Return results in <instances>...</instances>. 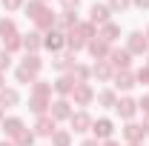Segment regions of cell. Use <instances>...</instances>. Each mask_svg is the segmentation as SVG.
Returning a JSON list of instances; mask_svg holds the SVG:
<instances>
[{"instance_id": "1", "label": "cell", "mask_w": 149, "mask_h": 146, "mask_svg": "<svg viewBox=\"0 0 149 146\" xmlns=\"http://www.w3.org/2000/svg\"><path fill=\"white\" fill-rule=\"evenodd\" d=\"M32 132H35L37 138H52V135L57 132V120L52 117V115H37Z\"/></svg>"}, {"instance_id": "2", "label": "cell", "mask_w": 149, "mask_h": 146, "mask_svg": "<svg viewBox=\"0 0 149 146\" xmlns=\"http://www.w3.org/2000/svg\"><path fill=\"white\" fill-rule=\"evenodd\" d=\"M43 49H49L52 55L63 52V49H66V35H63L60 29H49V32L43 35Z\"/></svg>"}, {"instance_id": "3", "label": "cell", "mask_w": 149, "mask_h": 146, "mask_svg": "<svg viewBox=\"0 0 149 146\" xmlns=\"http://www.w3.org/2000/svg\"><path fill=\"white\" fill-rule=\"evenodd\" d=\"M126 52L129 55H149V40L143 32H129L126 37Z\"/></svg>"}, {"instance_id": "4", "label": "cell", "mask_w": 149, "mask_h": 146, "mask_svg": "<svg viewBox=\"0 0 149 146\" xmlns=\"http://www.w3.org/2000/svg\"><path fill=\"white\" fill-rule=\"evenodd\" d=\"M95 95H97V92L92 89V83H77L69 97L74 100V106H89V103L95 100Z\"/></svg>"}, {"instance_id": "5", "label": "cell", "mask_w": 149, "mask_h": 146, "mask_svg": "<svg viewBox=\"0 0 149 146\" xmlns=\"http://www.w3.org/2000/svg\"><path fill=\"white\" fill-rule=\"evenodd\" d=\"M120 135H123V140H126V143H143V138H146V129H143V123L126 120V126L120 129Z\"/></svg>"}, {"instance_id": "6", "label": "cell", "mask_w": 149, "mask_h": 146, "mask_svg": "<svg viewBox=\"0 0 149 146\" xmlns=\"http://www.w3.org/2000/svg\"><path fill=\"white\" fill-rule=\"evenodd\" d=\"M49 115H52L55 120H69V117L74 115V112H72V103H69V97H57V100H52Z\"/></svg>"}, {"instance_id": "7", "label": "cell", "mask_w": 149, "mask_h": 146, "mask_svg": "<svg viewBox=\"0 0 149 146\" xmlns=\"http://www.w3.org/2000/svg\"><path fill=\"white\" fill-rule=\"evenodd\" d=\"M69 123H72V132H77V135H83V132H92V115L86 109H80V112H74L72 117H69Z\"/></svg>"}, {"instance_id": "8", "label": "cell", "mask_w": 149, "mask_h": 146, "mask_svg": "<svg viewBox=\"0 0 149 146\" xmlns=\"http://www.w3.org/2000/svg\"><path fill=\"white\" fill-rule=\"evenodd\" d=\"M135 83H138L135 80V72H129V69H118V72L112 74V86L120 89V92H129Z\"/></svg>"}, {"instance_id": "9", "label": "cell", "mask_w": 149, "mask_h": 146, "mask_svg": "<svg viewBox=\"0 0 149 146\" xmlns=\"http://www.w3.org/2000/svg\"><path fill=\"white\" fill-rule=\"evenodd\" d=\"M106 63H109L115 72H118V69H129L132 55L126 52V49H109V57H106Z\"/></svg>"}, {"instance_id": "10", "label": "cell", "mask_w": 149, "mask_h": 146, "mask_svg": "<svg viewBox=\"0 0 149 146\" xmlns=\"http://www.w3.org/2000/svg\"><path fill=\"white\" fill-rule=\"evenodd\" d=\"M109 15H112V9L106 3H92V9H89V23H92V26H106V23H109Z\"/></svg>"}, {"instance_id": "11", "label": "cell", "mask_w": 149, "mask_h": 146, "mask_svg": "<svg viewBox=\"0 0 149 146\" xmlns=\"http://www.w3.org/2000/svg\"><path fill=\"white\" fill-rule=\"evenodd\" d=\"M92 135H95V140H109L112 135H115V123H112L109 117H97L92 123Z\"/></svg>"}, {"instance_id": "12", "label": "cell", "mask_w": 149, "mask_h": 146, "mask_svg": "<svg viewBox=\"0 0 149 146\" xmlns=\"http://www.w3.org/2000/svg\"><path fill=\"white\" fill-rule=\"evenodd\" d=\"M74 63H77V60H74L72 52H57V55L52 57V69H55V72H60V74H69Z\"/></svg>"}, {"instance_id": "13", "label": "cell", "mask_w": 149, "mask_h": 146, "mask_svg": "<svg viewBox=\"0 0 149 146\" xmlns=\"http://www.w3.org/2000/svg\"><path fill=\"white\" fill-rule=\"evenodd\" d=\"M115 112H118L123 120H132V117L138 115V100H135V97H118V103H115Z\"/></svg>"}, {"instance_id": "14", "label": "cell", "mask_w": 149, "mask_h": 146, "mask_svg": "<svg viewBox=\"0 0 149 146\" xmlns=\"http://www.w3.org/2000/svg\"><path fill=\"white\" fill-rule=\"evenodd\" d=\"M74 86H77V80H74L72 74H60V77H57L55 83H52V89L57 92V97H69Z\"/></svg>"}, {"instance_id": "15", "label": "cell", "mask_w": 149, "mask_h": 146, "mask_svg": "<svg viewBox=\"0 0 149 146\" xmlns=\"http://www.w3.org/2000/svg\"><path fill=\"white\" fill-rule=\"evenodd\" d=\"M109 49H112V46H109V43H103L100 37H95V40L86 43V52H89L95 60H106V57H109Z\"/></svg>"}, {"instance_id": "16", "label": "cell", "mask_w": 149, "mask_h": 146, "mask_svg": "<svg viewBox=\"0 0 149 146\" xmlns=\"http://www.w3.org/2000/svg\"><path fill=\"white\" fill-rule=\"evenodd\" d=\"M77 23H80V20H77V12H60V15H57L55 29H60L63 35H69V32H72Z\"/></svg>"}, {"instance_id": "17", "label": "cell", "mask_w": 149, "mask_h": 146, "mask_svg": "<svg viewBox=\"0 0 149 146\" xmlns=\"http://www.w3.org/2000/svg\"><path fill=\"white\" fill-rule=\"evenodd\" d=\"M40 49H43V35H40V32L23 35V52H26V55H37Z\"/></svg>"}, {"instance_id": "18", "label": "cell", "mask_w": 149, "mask_h": 146, "mask_svg": "<svg viewBox=\"0 0 149 146\" xmlns=\"http://www.w3.org/2000/svg\"><path fill=\"white\" fill-rule=\"evenodd\" d=\"M49 106H52V97H46V95H29V109L35 115H49Z\"/></svg>"}, {"instance_id": "19", "label": "cell", "mask_w": 149, "mask_h": 146, "mask_svg": "<svg viewBox=\"0 0 149 146\" xmlns=\"http://www.w3.org/2000/svg\"><path fill=\"white\" fill-rule=\"evenodd\" d=\"M55 23H57V15L52 12V9H46V12H43V15L35 20V32H40V35H43V32L55 29Z\"/></svg>"}, {"instance_id": "20", "label": "cell", "mask_w": 149, "mask_h": 146, "mask_svg": "<svg viewBox=\"0 0 149 146\" xmlns=\"http://www.w3.org/2000/svg\"><path fill=\"white\" fill-rule=\"evenodd\" d=\"M112 74H115V69H112L106 60H97V63L92 66V77H95V80H100V83H109Z\"/></svg>"}, {"instance_id": "21", "label": "cell", "mask_w": 149, "mask_h": 146, "mask_svg": "<svg viewBox=\"0 0 149 146\" xmlns=\"http://www.w3.org/2000/svg\"><path fill=\"white\" fill-rule=\"evenodd\" d=\"M97 37H100V40H103V43H115V40H118V37H120V26H118V23H106V26H100V29H97Z\"/></svg>"}, {"instance_id": "22", "label": "cell", "mask_w": 149, "mask_h": 146, "mask_svg": "<svg viewBox=\"0 0 149 146\" xmlns=\"http://www.w3.org/2000/svg\"><path fill=\"white\" fill-rule=\"evenodd\" d=\"M72 32H74V35H77V37H83V40L89 43V40H95V37H97V26H92L89 20H80V23L74 26Z\"/></svg>"}, {"instance_id": "23", "label": "cell", "mask_w": 149, "mask_h": 146, "mask_svg": "<svg viewBox=\"0 0 149 146\" xmlns=\"http://www.w3.org/2000/svg\"><path fill=\"white\" fill-rule=\"evenodd\" d=\"M0 126H3V132H6L9 138H15V135H20V132L26 129V123H23V117H15V115H12V117H6Z\"/></svg>"}, {"instance_id": "24", "label": "cell", "mask_w": 149, "mask_h": 146, "mask_svg": "<svg viewBox=\"0 0 149 146\" xmlns=\"http://www.w3.org/2000/svg\"><path fill=\"white\" fill-rule=\"evenodd\" d=\"M20 66H23L26 72H32V74H40V72H43V60H40V55H23Z\"/></svg>"}, {"instance_id": "25", "label": "cell", "mask_w": 149, "mask_h": 146, "mask_svg": "<svg viewBox=\"0 0 149 146\" xmlns=\"http://www.w3.org/2000/svg\"><path fill=\"white\" fill-rule=\"evenodd\" d=\"M23 9H26V17H29V20H32V23H35V20L40 17V15H43V12H46L49 6H46L43 0H29V3H26Z\"/></svg>"}, {"instance_id": "26", "label": "cell", "mask_w": 149, "mask_h": 146, "mask_svg": "<svg viewBox=\"0 0 149 146\" xmlns=\"http://www.w3.org/2000/svg\"><path fill=\"white\" fill-rule=\"evenodd\" d=\"M17 103H20L17 89H0V106H3V109H12V106H17Z\"/></svg>"}, {"instance_id": "27", "label": "cell", "mask_w": 149, "mask_h": 146, "mask_svg": "<svg viewBox=\"0 0 149 146\" xmlns=\"http://www.w3.org/2000/svg\"><path fill=\"white\" fill-rule=\"evenodd\" d=\"M95 100L103 106V109H115V103H118V95H115V89H103L95 95Z\"/></svg>"}, {"instance_id": "28", "label": "cell", "mask_w": 149, "mask_h": 146, "mask_svg": "<svg viewBox=\"0 0 149 146\" xmlns=\"http://www.w3.org/2000/svg\"><path fill=\"white\" fill-rule=\"evenodd\" d=\"M69 74H72L77 83H89V77H92V66H86V63H74Z\"/></svg>"}, {"instance_id": "29", "label": "cell", "mask_w": 149, "mask_h": 146, "mask_svg": "<svg viewBox=\"0 0 149 146\" xmlns=\"http://www.w3.org/2000/svg\"><path fill=\"white\" fill-rule=\"evenodd\" d=\"M15 35H20L17 32V23L12 17H0V37L6 40V37H15Z\"/></svg>"}, {"instance_id": "30", "label": "cell", "mask_w": 149, "mask_h": 146, "mask_svg": "<svg viewBox=\"0 0 149 146\" xmlns=\"http://www.w3.org/2000/svg\"><path fill=\"white\" fill-rule=\"evenodd\" d=\"M35 140H37V135L32 132V129H23L20 135L12 138V143H15V146H35Z\"/></svg>"}, {"instance_id": "31", "label": "cell", "mask_w": 149, "mask_h": 146, "mask_svg": "<svg viewBox=\"0 0 149 146\" xmlns=\"http://www.w3.org/2000/svg\"><path fill=\"white\" fill-rule=\"evenodd\" d=\"M66 49H69V52H80V49H86V40H83V37H77L74 35V32H69V35H66Z\"/></svg>"}, {"instance_id": "32", "label": "cell", "mask_w": 149, "mask_h": 146, "mask_svg": "<svg viewBox=\"0 0 149 146\" xmlns=\"http://www.w3.org/2000/svg\"><path fill=\"white\" fill-rule=\"evenodd\" d=\"M52 146H72V132L69 129H57L52 135Z\"/></svg>"}, {"instance_id": "33", "label": "cell", "mask_w": 149, "mask_h": 146, "mask_svg": "<svg viewBox=\"0 0 149 146\" xmlns=\"http://www.w3.org/2000/svg\"><path fill=\"white\" fill-rule=\"evenodd\" d=\"M3 49H6L9 55H15V52H20V49H23V35L6 37V40H3Z\"/></svg>"}, {"instance_id": "34", "label": "cell", "mask_w": 149, "mask_h": 146, "mask_svg": "<svg viewBox=\"0 0 149 146\" xmlns=\"http://www.w3.org/2000/svg\"><path fill=\"white\" fill-rule=\"evenodd\" d=\"M52 83H46V80H40V77H37L35 83H32V95H46V97H52Z\"/></svg>"}, {"instance_id": "35", "label": "cell", "mask_w": 149, "mask_h": 146, "mask_svg": "<svg viewBox=\"0 0 149 146\" xmlns=\"http://www.w3.org/2000/svg\"><path fill=\"white\" fill-rule=\"evenodd\" d=\"M15 77H17V83H26V86H32L40 74H32V72H26L23 66H17V72H15Z\"/></svg>"}, {"instance_id": "36", "label": "cell", "mask_w": 149, "mask_h": 146, "mask_svg": "<svg viewBox=\"0 0 149 146\" xmlns=\"http://www.w3.org/2000/svg\"><path fill=\"white\" fill-rule=\"evenodd\" d=\"M106 6H109L112 12H126V9L132 6V0H109Z\"/></svg>"}, {"instance_id": "37", "label": "cell", "mask_w": 149, "mask_h": 146, "mask_svg": "<svg viewBox=\"0 0 149 146\" xmlns=\"http://www.w3.org/2000/svg\"><path fill=\"white\" fill-rule=\"evenodd\" d=\"M0 3H3V9H6V12H17V9L26 6V0H0Z\"/></svg>"}, {"instance_id": "38", "label": "cell", "mask_w": 149, "mask_h": 146, "mask_svg": "<svg viewBox=\"0 0 149 146\" xmlns=\"http://www.w3.org/2000/svg\"><path fill=\"white\" fill-rule=\"evenodd\" d=\"M9 66H12V55H9L6 49H0V72H6Z\"/></svg>"}, {"instance_id": "39", "label": "cell", "mask_w": 149, "mask_h": 146, "mask_svg": "<svg viewBox=\"0 0 149 146\" xmlns=\"http://www.w3.org/2000/svg\"><path fill=\"white\" fill-rule=\"evenodd\" d=\"M135 80H138V83H146V86H149V66L138 69V72H135Z\"/></svg>"}, {"instance_id": "40", "label": "cell", "mask_w": 149, "mask_h": 146, "mask_svg": "<svg viewBox=\"0 0 149 146\" xmlns=\"http://www.w3.org/2000/svg\"><path fill=\"white\" fill-rule=\"evenodd\" d=\"M60 6H63V12H77L80 0H60Z\"/></svg>"}, {"instance_id": "41", "label": "cell", "mask_w": 149, "mask_h": 146, "mask_svg": "<svg viewBox=\"0 0 149 146\" xmlns=\"http://www.w3.org/2000/svg\"><path fill=\"white\" fill-rule=\"evenodd\" d=\"M138 109H143V115H149V92L141 97V100H138Z\"/></svg>"}, {"instance_id": "42", "label": "cell", "mask_w": 149, "mask_h": 146, "mask_svg": "<svg viewBox=\"0 0 149 146\" xmlns=\"http://www.w3.org/2000/svg\"><path fill=\"white\" fill-rule=\"evenodd\" d=\"M132 6H138V9H149V0H132Z\"/></svg>"}, {"instance_id": "43", "label": "cell", "mask_w": 149, "mask_h": 146, "mask_svg": "<svg viewBox=\"0 0 149 146\" xmlns=\"http://www.w3.org/2000/svg\"><path fill=\"white\" fill-rule=\"evenodd\" d=\"M80 146H100V143H97L95 138H86V140H83V143H80Z\"/></svg>"}, {"instance_id": "44", "label": "cell", "mask_w": 149, "mask_h": 146, "mask_svg": "<svg viewBox=\"0 0 149 146\" xmlns=\"http://www.w3.org/2000/svg\"><path fill=\"white\" fill-rule=\"evenodd\" d=\"M100 146H120V143H118V140H112V138H109V140H103Z\"/></svg>"}, {"instance_id": "45", "label": "cell", "mask_w": 149, "mask_h": 146, "mask_svg": "<svg viewBox=\"0 0 149 146\" xmlns=\"http://www.w3.org/2000/svg\"><path fill=\"white\" fill-rule=\"evenodd\" d=\"M143 129H146V135H149V115L143 117Z\"/></svg>"}, {"instance_id": "46", "label": "cell", "mask_w": 149, "mask_h": 146, "mask_svg": "<svg viewBox=\"0 0 149 146\" xmlns=\"http://www.w3.org/2000/svg\"><path fill=\"white\" fill-rule=\"evenodd\" d=\"M0 89H6V77H3V72H0Z\"/></svg>"}, {"instance_id": "47", "label": "cell", "mask_w": 149, "mask_h": 146, "mask_svg": "<svg viewBox=\"0 0 149 146\" xmlns=\"http://www.w3.org/2000/svg\"><path fill=\"white\" fill-rule=\"evenodd\" d=\"M3 120H6V109L0 106V123H3Z\"/></svg>"}, {"instance_id": "48", "label": "cell", "mask_w": 149, "mask_h": 146, "mask_svg": "<svg viewBox=\"0 0 149 146\" xmlns=\"http://www.w3.org/2000/svg\"><path fill=\"white\" fill-rule=\"evenodd\" d=\"M0 146H15V143H12V140H0Z\"/></svg>"}, {"instance_id": "49", "label": "cell", "mask_w": 149, "mask_h": 146, "mask_svg": "<svg viewBox=\"0 0 149 146\" xmlns=\"http://www.w3.org/2000/svg\"><path fill=\"white\" fill-rule=\"evenodd\" d=\"M143 35H146V40H149V26H146V32H143Z\"/></svg>"}, {"instance_id": "50", "label": "cell", "mask_w": 149, "mask_h": 146, "mask_svg": "<svg viewBox=\"0 0 149 146\" xmlns=\"http://www.w3.org/2000/svg\"><path fill=\"white\" fill-rule=\"evenodd\" d=\"M126 146H143V143H126Z\"/></svg>"}, {"instance_id": "51", "label": "cell", "mask_w": 149, "mask_h": 146, "mask_svg": "<svg viewBox=\"0 0 149 146\" xmlns=\"http://www.w3.org/2000/svg\"><path fill=\"white\" fill-rule=\"evenodd\" d=\"M146 66H149V55H146Z\"/></svg>"}, {"instance_id": "52", "label": "cell", "mask_w": 149, "mask_h": 146, "mask_svg": "<svg viewBox=\"0 0 149 146\" xmlns=\"http://www.w3.org/2000/svg\"><path fill=\"white\" fill-rule=\"evenodd\" d=\"M43 3H49V0H43Z\"/></svg>"}]
</instances>
